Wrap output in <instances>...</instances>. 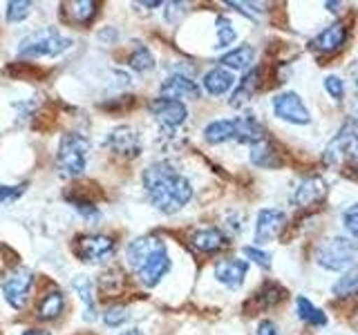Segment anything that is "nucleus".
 Masks as SVG:
<instances>
[{
	"label": "nucleus",
	"mask_w": 358,
	"mask_h": 335,
	"mask_svg": "<svg viewBox=\"0 0 358 335\" xmlns=\"http://www.w3.org/2000/svg\"><path fill=\"white\" fill-rule=\"evenodd\" d=\"M143 188L150 204L166 215L182 210L193 199V186L175 170L173 163L157 161L143 170Z\"/></svg>",
	"instance_id": "1"
},
{
	"label": "nucleus",
	"mask_w": 358,
	"mask_h": 335,
	"mask_svg": "<svg viewBox=\"0 0 358 335\" xmlns=\"http://www.w3.org/2000/svg\"><path fill=\"white\" fill-rule=\"evenodd\" d=\"M316 262L324 271L347 273L358 264V244L347 237H329L316 248Z\"/></svg>",
	"instance_id": "2"
},
{
	"label": "nucleus",
	"mask_w": 358,
	"mask_h": 335,
	"mask_svg": "<svg viewBox=\"0 0 358 335\" xmlns=\"http://www.w3.org/2000/svg\"><path fill=\"white\" fill-rule=\"evenodd\" d=\"M324 161L331 165L358 168V119H347L324 148Z\"/></svg>",
	"instance_id": "3"
},
{
	"label": "nucleus",
	"mask_w": 358,
	"mask_h": 335,
	"mask_svg": "<svg viewBox=\"0 0 358 335\" xmlns=\"http://www.w3.org/2000/svg\"><path fill=\"white\" fill-rule=\"evenodd\" d=\"M90 141L78 132H67L61 139L59 154H56V165L65 177H81L87 165Z\"/></svg>",
	"instance_id": "4"
},
{
	"label": "nucleus",
	"mask_w": 358,
	"mask_h": 335,
	"mask_svg": "<svg viewBox=\"0 0 358 335\" xmlns=\"http://www.w3.org/2000/svg\"><path fill=\"white\" fill-rule=\"evenodd\" d=\"M72 47V40L63 36L61 31H56L52 27L34 31L31 36H27L20 43L18 56L22 59H41V56H59L65 50Z\"/></svg>",
	"instance_id": "5"
},
{
	"label": "nucleus",
	"mask_w": 358,
	"mask_h": 335,
	"mask_svg": "<svg viewBox=\"0 0 358 335\" xmlns=\"http://www.w3.org/2000/svg\"><path fill=\"white\" fill-rule=\"evenodd\" d=\"M117 251V244L108 234H83L74 244V253L81 262L87 264H101L110 260Z\"/></svg>",
	"instance_id": "6"
},
{
	"label": "nucleus",
	"mask_w": 358,
	"mask_h": 335,
	"mask_svg": "<svg viewBox=\"0 0 358 335\" xmlns=\"http://www.w3.org/2000/svg\"><path fill=\"white\" fill-rule=\"evenodd\" d=\"M148 107H150V114L157 119V123L168 130L184 126L188 119V107L184 105V100H173V98L159 96V98H155Z\"/></svg>",
	"instance_id": "7"
},
{
	"label": "nucleus",
	"mask_w": 358,
	"mask_h": 335,
	"mask_svg": "<svg viewBox=\"0 0 358 335\" xmlns=\"http://www.w3.org/2000/svg\"><path fill=\"white\" fill-rule=\"evenodd\" d=\"M271 107L275 112V117L287 121V123H296V126H307V123L311 121L309 110L305 107L302 98L296 92H282V94L273 96Z\"/></svg>",
	"instance_id": "8"
},
{
	"label": "nucleus",
	"mask_w": 358,
	"mask_h": 335,
	"mask_svg": "<svg viewBox=\"0 0 358 335\" xmlns=\"http://www.w3.org/2000/svg\"><path fill=\"white\" fill-rule=\"evenodd\" d=\"M31 286H34L31 271H27V268H16V271H11L3 282V295L9 302V306L22 308Z\"/></svg>",
	"instance_id": "9"
},
{
	"label": "nucleus",
	"mask_w": 358,
	"mask_h": 335,
	"mask_svg": "<svg viewBox=\"0 0 358 335\" xmlns=\"http://www.w3.org/2000/svg\"><path fill=\"white\" fill-rule=\"evenodd\" d=\"M287 215L285 210L280 208H262L255 217V230H253V239L255 244H268L273 241L280 230L285 228Z\"/></svg>",
	"instance_id": "10"
},
{
	"label": "nucleus",
	"mask_w": 358,
	"mask_h": 335,
	"mask_svg": "<svg viewBox=\"0 0 358 335\" xmlns=\"http://www.w3.org/2000/svg\"><path fill=\"white\" fill-rule=\"evenodd\" d=\"M168 271H171V257H168L166 246H162V248H157L148 260L137 268V277L143 286L152 288L162 282Z\"/></svg>",
	"instance_id": "11"
},
{
	"label": "nucleus",
	"mask_w": 358,
	"mask_h": 335,
	"mask_svg": "<svg viewBox=\"0 0 358 335\" xmlns=\"http://www.w3.org/2000/svg\"><path fill=\"white\" fill-rule=\"evenodd\" d=\"M327 197V181L320 177H309L305 181H300L296 193L291 195V204L296 208H313L324 201Z\"/></svg>",
	"instance_id": "12"
},
{
	"label": "nucleus",
	"mask_w": 358,
	"mask_h": 335,
	"mask_svg": "<svg viewBox=\"0 0 358 335\" xmlns=\"http://www.w3.org/2000/svg\"><path fill=\"white\" fill-rule=\"evenodd\" d=\"M106 143L115 154L128 156V159H132V156H137L141 152V137L128 126H119V128L112 130L108 134Z\"/></svg>",
	"instance_id": "13"
},
{
	"label": "nucleus",
	"mask_w": 358,
	"mask_h": 335,
	"mask_svg": "<svg viewBox=\"0 0 358 335\" xmlns=\"http://www.w3.org/2000/svg\"><path fill=\"white\" fill-rule=\"evenodd\" d=\"M347 43V25L345 22H331L327 29H322L316 38L309 43V47L318 54H334Z\"/></svg>",
	"instance_id": "14"
},
{
	"label": "nucleus",
	"mask_w": 358,
	"mask_h": 335,
	"mask_svg": "<svg viewBox=\"0 0 358 335\" xmlns=\"http://www.w3.org/2000/svg\"><path fill=\"white\" fill-rule=\"evenodd\" d=\"M159 92H162L164 98L182 100V98H199L201 89H199V85H197L190 76L173 74V76H168L166 81L162 83Z\"/></svg>",
	"instance_id": "15"
},
{
	"label": "nucleus",
	"mask_w": 358,
	"mask_h": 335,
	"mask_svg": "<svg viewBox=\"0 0 358 335\" xmlns=\"http://www.w3.org/2000/svg\"><path fill=\"white\" fill-rule=\"evenodd\" d=\"M249 273V264L238 257H224L215 264V277L229 288H240L244 284V277Z\"/></svg>",
	"instance_id": "16"
},
{
	"label": "nucleus",
	"mask_w": 358,
	"mask_h": 335,
	"mask_svg": "<svg viewBox=\"0 0 358 335\" xmlns=\"http://www.w3.org/2000/svg\"><path fill=\"white\" fill-rule=\"evenodd\" d=\"M235 141L238 143H246V145H255L264 141V128L262 123L257 121L253 114H242V117H235Z\"/></svg>",
	"instance_id": "17"
},
{
	"label": "nucleus",
	"mask_w": 358,
	"mask_h": 335,
	"mask_svg": "<svg viewBox=\"0 0 358 335\" xmlns=\"http://www.w3.org/2000/svg\"><path fill=\"white\" fill-rule=\"evenodd\" d=\"M227 234L217 228H201L195 230L193 237H190V246L199 253H217L227 246Z\"/></svg>",
	"instance_id": "18"
},
{
	"label": "nucleus",
	"mask_w": 358,
	"mask_h": 335,
	"mask_svg": "<svg viewBox=\"0 0 358 335\" xmlns=\"http://www.w3.org/2000/svg\"><path fill=\"white\" fill-rule=\"evenodd\" d=\"M260 83H262V67H255V70L246 72L244 78L240 81V85H238V89H235L233 96H231V105L233 107H244L253 98V94L257 92Z\"/></svg>",
	"instance_id": "19"
},
{
	"label": "nucleus",
	"mask_w": 358,
	"mask_h": 335,
	"mask_svg": "<svg viewBox=\"0 0 358 335\" xmlns=\"http://www.w3.org/2000/svg\"><path fill=\"white\" fill-rule=\"evenodd\" d=\"M249 159L255 168H264V170H271V168H280L282 165V156L275 150L273 143H268L266 139L251 145V154Z\"/></svg>",
	"instance_id": "20"
},
{
	"label": "nucleus",
	"mask_w": 358,
	"mask_h": 335,
	"mask_svg": "<svg viewBox=\"0 0 358 335\" xmlns=\"http://www.w3.org/2000/svg\"><path fill=\"white\" fill-rule=\"evenodd\" d=\"M162 246H166L162 239H157V237H139V239H134L130 241L128 246V264L137 271V268L148 260V257L157 251V248H162Z\"/></svg>",
	"instance_id": "21"
},
{
	"label": "nucleus",
	"mask_w": 358,
	"mask_h": 335,
	"mask_svg": "<svg viewBox=\"0 0 358 335\" xmlns=\"http://www.w3.org/2000/svg\"><path fill=\"white\" fill-rule=\"evenodd\" d=\"M204 89L208 94H213V96H222V94H227L229 89L233 87V83H235V76L227 70V67H213V70H208L206 74H204Z\"/></svg>",
	"instance_id": "22"
},
{
	"label": "nucleus",
	"mask_w": 358,
	"mask_h": 335,
	"mask_svg": "<svg viewBox=\"0 0 358 335\" xmlns=\"http://www.w3.org/2000/svg\"><path fill=\"white\" fill-rule=\"evenodd\" d=\"M65 308V295L61 293L59 288L50 290V293H45L38 302L36 306V318L43 320V322H50V320H56L63 313Z\"/></svg>",
	"instance_id": "23"
},
{
	"label": "nucleus",
	"mask_w": 358,
	"mask_h": 335,
	"mask_svg": "<svg viewBox=\"0 0 358 335\" xmlns=\"http://www.w3.org/2000/svg\"><path fill=\"white\" fill-rule=\"evenodd\" d=\"M253 59H255V50L251 47V45H238L235 50L227 52L220 59L222 67H227V70H235V72H242L246 70V67L253 65Z\"/></svg>",
	"instance_id": "24"
},
{
	"label": "nucleus",
	"mask_w": 358,
	"mask_h": 335,
	"mask_svg": "<svg viewBox=\"0 0 358 335\" xmlns=\"http://www.w3.org/2000/svg\"><path fill=\"white\" fill-rule=\"evenodd\" d=\"M204 139L210 145H220V143H227V141L235 139V123L231 119L210 121L204 128Z\"/></svg>",
	"instance_id": "25"
},
{
	"label": "nucleus",
	"mask_w": 358,
	"mask_h": 335,
	"mask_svg": "<svg viewBox=\"0 0 358 335\" xmlns=\"http://www.w3.org/2000/svg\"><path fill=\"white\" fill-rule=\"evenodd\" d=\"M67 18L76 25H90L92 18L96 16V3L94 0H74V3H67Z\"/></svg>",
	"instance_id": "26"
},
{
	"label": "nucleus",
	"mask_w": 358,
	"mask_h": 335,
	"mask_svg": "<svg viewBox=\"0 0 358 335\" xmlns=\"http://www.w3.org/2000/svg\"><path fill=\"white\" fill-rule=\"evenodd\" d=\"M296 311H298V318L302 322L311 324V327H324V324H327V315H324L318 306H313L307 297L296 299Z\"/></svg>",
	"instance_id": "27"
},
{
	"label": "nucleus",
	"mask_w": 358,
	"mask_h": 335,
	"mask_svg": "<svg viewBox=\"0 0 358 335\" xmlns=\"http://www.w3.org/2000/svg\"><path fill=\"white\" fill-rule=\"evenodd\" d=\"M74 288L76 293L81 295L83 304H85V320H96V302L92 295V284H90L87 277H78L74 279Z\"/></svg>",
	"instance_id": "28"
},
{
	"label": "nucleus",
	"mask_w": 358,
	"mask_h": 335,
	"mask_svg": "<svg viewBox=\"0 0 358 335\" xmlns=\"http://www.w3.org/2000/svg\"><path fill=\"white\" fill-rule=\"evenodd\" d=\"M123 286H126V275L121 271H108L99 277V288L106 295H119Z\"/></svg>",
	"instance_id": "29"
},
{
	"label": "nucleus",
	"mask_w": 358,
	"mask_h": 335,
	"mask_svg": "<svg viewBox=\"0 0 358 335\" xmlns=\"http://www.w3.org/2000/svg\"><path fill=\"white\" fill-rule=\"evenodd\" d=\"M128 65L132 67V70L137 72H148L155 67V59L148 47H143V45H137V47L132 50L130 59H128Z\"/></svg>",
	"instance_id": "30"
},
{
	"label": "nucleus",
	"mask_w": 358,
	"mask_h": 335,
	"mask_svg": "<svg viewBox=\"0 0 358 335\" xmlns=\"http://www.w3.org/2000/svg\"><path fill=\"white\" fill-rule=\"evenodd\" d=\"M334 295L336 297H356L358 295V273L350 271L345 273L338 282L334 284Z\"/></svg>",
	"instance_id": "31"
},
{
	"label": "nucleus",
	"mask_w": 358,
	"mask_h": 335,
	"mask_svg": "<svg viewBox=\"0 0 358 335\" xmlns=\"http://www.w3.org/2000/svg\"><path fill=\"white\" fill-rule=\"evenodd\" d=\"M285 297V290L280 288L278 284H264V288L257 293L255 297H253V302L257 306H264V308H268V306H273V304H278L280 299Z\"/></svg>",
	"instance_id": "32"
},
{
	"label": "nucleus",
	"mask_w": 358,
	"mask_h": 335,
	"mask_svg": "<svg viewBox=\"0 0 358 335\" xmlns=\"http://www.w3.org/2000/svg\"><path fill=\"white\" fill-rule=\"evenodd\" d=\"M238 38V31H235L233 22L227 16L217 18V47H229Z\"/></svg>",
	"instance_id": "33"
},
{
	"label": "nucleus",
	"mask_w": 358,
	"mask_h": 335,
	"mask_svg": "<svg viewBox=\"0 0 358 335\" xmlns=\"http://www.w3.org/2000/svg\"><path fill=\"white\" fill-rule=\"evenodd\" d=\"M29 11H31V3H27V0H11V3H7V20L18 22L22 18H27Z\"/></svg>",
	"instance_id": "34"
},
{
	"label": "nucleus",
	"mask_w": 358,
	"mask_h": 335,
	"mask_svg": "<svg viewBox=\"0 0 358 335\" xmlns=\"http://www.w3.org/2000/svg\"><path fill=\"white\" fill-rule=\"evenodd\" d=\"M130 315H128V308L126 306H110L106 313H103V322L108 324V327H121V324H126V320H128Z\"/></svg>",
	"instance_id": "35"
},
{
	"label": "nucleus",
	"mask_w": 358,
	"mask_h": 335,
	"mask_svg": "<svg viewBox=\"0 0 358 335\" xmlns=\"http://www.w3.org/2000/svg\"><path fill=\"white\" fill-rule=\"evenodd\" d=\"M343 226L354 239H358V204L350 206L343 212Z\"/></svg>",
	"instance_id": "36"
},
{
	"label": "nucleus",
	"mask_w": 358,
	"mask_h": 335,
	"mask_svg": "<svg viewBox=\"0 0 358 335\" xmlns=\"http://www.w3.org/2000/svg\"><path fill=\"white\" fill-rule=\"evenodd\" d=\"M322 85H324L327 94L334 100H343V96H345V81H343V78H338V76H327Z\"/></svg>",
	"instance_id": "37"
},
{
	"label": "nucleus",
	"mask_w": 358,
	"mask_h": 335,
	"mask_svg": "<svg viewBox=\"0 0 358 335\" xmlns=\"http://www.w3.org/2000/svg\"><path fill=\"white\" fill-rule=\"evenodd\" d=\"M244 255L249 257L251 262H255L257 266H262V268H268L271 266V255L260 251V248H255V246H246L244 248Z\"/></svg>",
	"instance_id": "38"
},
{
	"label": "nucleus",
	"mask_w": 358,
	"mask_h": 335,
	"mask_svg": "<svg viewBox=\"0 0 358 335\" xmlns=\"http://www.w3.org/2000/svg\"><path fill=\"white\" fill-rule=\"evenodd\" d=\"M22 190H25V184L22 186H0V201H11L22 195Z\"/></svg>",
	"instance_id": "39"
},
{
	"label": "nucleus",
	"mask_w": 358,
	"mask_h": 335,
	"mask_svg": "<svg viewBox=\"0 0 358 335\" xmlns=\"http://www.w3.org/2000/svg\"><path fill=\"white\" fill-rule=\"evenodd\" d=\"M257 335H282V331L278 329V324L271 320H262L257 324Z\"/></svg>",
	"instance_id": "40"
},
{
	"label": "nucleus",
	"mask_w": 358,
	"mask_h": 335,
	"mask_svg": "<svg viewBox=\"0 0 358 335\" xmlns=\"http://www.w3.org/2000/svg\"><path fill=\"white\" fill-rule=\"evenodd\" d=\"M22 335H48V333H45V331H38V329H29V331H25Z\"/></svg>",
	"instance_id": "41"
},
{
	"label": "nucleus",
	"mask_w": 358,
	"mask_h": 335,
	"mask_svg": "<svg viewBox=\"0 0 358 335\" xmlns=\"http://www.w3.org/2000/svg\"><path fill=\"white\" fill-rule=\"evenodd\" d=\"M121 335H141V331H139V329H130V331H126V333H121Z\"/></svg>",
	"instance_id": "42"
},
{
	"label": "nucleus",
	"mask_w": 358,
	"mask_h": 335,
	"mask_svg": "<svg viewBox=\"0 0 358 335\" xmlns=\"http://www.w3.org/2000/svg\"><path fill=\"white\" fill-rule=\"evenodd\" d=\"M356 87H358V81H356Z\"/></svg>",
	"instance_id": "43"
}]
</instances>
